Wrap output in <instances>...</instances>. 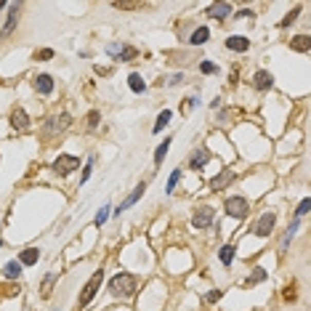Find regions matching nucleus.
<instances>
[{"label": "nucleus", "mask_w": 311, "mask_h": 311, "mask_svg": "<svg viewBox=\"0 0 311 311\" xmlns=\"http://www.w3.org/2000/svg\"><path fill=\"white\" fill-rule=\"evenodd\" d=\"M3 277H6V279H19V277H22V263H19L16 258L8 261L6 266H3Z\"/></svg>", "instance_id": "aec40b11"}, {"label": "nucleus", "mask_w": 311, "mask_h": 311, "mask_svg": "<svg viewBox=\"0 0 311 311\" xmlns=\"http://www.w3.org/2000/svg\"><path fill=\"white\" fill-rule=\"evenodd\" d=\"M35 59L48 61V59H53V51H51V48H43V51H38V53H35Z\"/></svg>", "instance_id": "c9c22d12"}, {"label": "nucleus", "mask_w": 311, "mask_h": 311, "mask_svg": "<svg viewBox=\"0 0 311 311\" xmlns=\"http://www.w3.org/2000/svg\"><path fill=\"white\" fill-rule=\"evenodd\" d=\"M274 226H277V215L274 213H263L261 218L255 221V226H253V234L255 237H271Z\"/></svg>", "instance_id": "39448f33"}, {"label": "nucleus", "mask_w": 311, "mask_h": 311, "mask_svg": "<svg viewBox=\"0 0 311 311\" xmlns=\"http://www.w3.org/2000/svg\"><path fill=\"white\" fill-rule=\"evenodd\" d=\"M35 90L38 93H43V96H48V93H53V77L51 75H38L35 77Z\"/></svg>", "instance_id": "dca6fc26"}, {"label": "nucleus", "mask_w": 311, "mask_h": 311, "mask_svg": "<svg viewBox=\"0 0 311 311\" xmlns=\"http://www.w3.org/2000/svg\"><path fill=\"white\" fill-rule=\"evenodd\" d=\"M221 295H224L221 290H210V292L205 295V301H208V303H218V301H221Z\"/></svg>", "instance_id": "72a5a7b5"}, {"label": "nucleus", "mask_w": 311, "mask_h": 311, "mask_svg": "<svg viewBox=\"0 0 311 311\" xmlns=\"http://www.w3.org/2000/svg\"><path fill=\"white\" fill-rule=\"evenodd\" d=\"M229 13H231V6H229V3H213V6L208 8V19L224 22V19H229Z\"/></svg>", "instance_id": "4468645a"}, {"label": "nucleus", "mask_w": 311, "mask_h": 311, "mask_svg": "<svg viewBox=\"0 0 311 311\" xmlns=\"http://www.w3.org/2000/svg\"><path fill=\"white\" fill-rule=\"evenodd\" d=\"M69 122H72V117H69V115H61V117H56V120H51V122H48V125H53V131H64V128L69 125Z\"/></svg>", "instance_id": "bb28decb"}, {"label": "nucleus", "mask_w": 311, "mask_h": 311, "mask_svg": "<svg viewBox=\"0 0 311 311\" xmlns=\"http://www.w3.org/2000/svg\"><path fill=\"white\" fill-rule=\"evenodd\" d=\"M75 168H80V160L72 157V154H59L53 160V173H59V176H69Z\"/></svg>", "instance_id": "7ed1b4c3"}, {"label": "nucleus", "mask_w": 311, "mask_h": 311, "mask_svg": "<svg viewBox=\"0 0 311 311\" xmlns=\"http://www.w3.org/2000/svg\"><path fill=\"white\" fill-rule=\"evenodd\" d=\"M197 106H199V99L192 96L189 101H184V112H192V109H197Z\"/></svg>", "instance_id": "f704fd0d"}, {"label": "nucleus", "mask_w": 311, "mask_h": 311, "mask_svg": "<svg viewBox=\"0 0 311 311\" xmlns=\"http://www.w3.org/2000/svg\"><path fill=\"white\" fill-rule=\"evenodd\" d=\"M266 269H261V266H255L253 269V277H247L245 279V287H253V285H258V282H266Z\"/></svg>", "instance_id": "4be33fe9"}, {"label": "nucleus", "mask_w": 311, "mask_h": 311, "mask_svg": "<svg viewBox=\"0 0 311 311\" xmlns=\"http://www.w3.org/2000/svg\"><path fill=\"white\" fill-rule=\"evenodd\" d=\"M224 208H226V213L231 215V218H245L247 210H250V205H247L245 197H226Z\"/></svg>", "instance_id": "f03ea898"}, {"label": "nucleus", "mask_w": 311, "mask_h": 311, "mask_svg": "<svg viewBox=\"0 0 311 311\" xmlns=\"http://www.w3.org/2000/svg\"><path fill=\"white\" fill-rule=\"evenodd\" d=\"M306 213H308V199H303V202H301V205H298V210H295V215L301 218V215H306Z\"/></svg>", "instance_id": "e433bc0d"}, {"label": "nucleus", "mask_w": 311, "mask_h": 311, "mask_svg": "<svg viewBox=\"0 0 311 311\" xmlns=\"http://www.w3.org/2000/svg\"><path fill=\"white\" fill-rule=\"evenodd\" d=\"M181 77H184V75H173V77H170V83H168V85H178V83H181Z\"/></svg>", "instance_id": "58836bf2"}, {"label": "nucleus", "mask_w": 311, "mask_h": 311, "mask_svg": "<svg viewBox=\"0 0 311 311\" xmlns=\"http://www.w3.org/2000/svg\"><path fill=\"white\" fill-rule=\"evenodd\" d=\"M298 13H301V8H292V11L287 13V16H285L282 22H279V27H282V29H287V27H290V24H292L295 19H298Z\"/></svg>", "instance_id": "c85d7f7f"}, {"label": "nucleus", "mask_w": 311, "mask_h": 311, "mask_svg": "<svg viewBox=\"0 0 311 311\" xmlns=\"http://www.w3.org/2000/svg\"><path fill=\"white\" fill-rule=\"evenodd\" d=\"M213 218H215V210L210 205H202L192 215V226L194 229H208V226H213Z\"/></svg>", "instance_id": "20e7f679"}, {"label": "nucleus", "mask_w": 311, "mask_h": 311, "mask_svg": "<svg viewBox=\"0 0 311 311\" xmlns=\"http://www.w3.org/2000/svg\"><path fill=\"white\" fill-rule=\"evenodd\" d=\"M128 85H131V90H133V93H144V90H147L144 77H141V75H136V72L128 77Z\"/></svg>", "instance_id": "b1692460"}, {"label": "nucleus", "mask_w": 311, "mask_h": 311, "mask_svg": "<svg viewBox=\"0 0 311 311\" xmlns=\"http://www.w3.org/2000/svg\"><path fill=\"white\" fill-rule=\"evenodd\" d=\"M133 292H136V277L133 274L120 271L109 279V295H115V298H131Z\"/></svg>", "instance_id": "f257e3e1"}, {"label": "nucleus", "mask_w": 311, "mask_h": 311, "mask_svg": "<svg viewBox=\"0 0 311 311\" xmlns=\"http://www.w3.org/2000/svg\"><path fill=\"white\" fill-rule=\"evenodd\" d=\"M208 162H210V152H208L205 147H199V149L192 152V157H189V168H192V170H202Z\"/></svg>", "instance_id": "1a4fd4ad"}, {"label": "nucleus", "mask_w": 311, "mask_h": 311, "mask_svg": "<svg viewBox=\"0 0 311 311\" xmlns=\"http://www.w3.org/2000/svg\"><path fill=\"white\" fill-rule=\"evenodd\" d=\"M11 125H13V131H27L29 128V117L22 106H16V109L11 112Z\"/></svg>", "instance_id": "ddd939ff"}, {"label": "nucleus", "mask_w": 311, "mask_h": 311, "mask_svg": "<svg viewBox=\"0 0 311 311\" xmlns=\"http://www.w3.org/2000/svg\"><path fill=\"white\" fill-rule=\"evenodd\" d=\"M144 192H147V184L141 181V184H138V186H136V189H133V192H131V194L125 197V199H122V202H120V208L115 210V215H120L122 210H128L131 205H136V202H138V199H141V194H144Z\"/></svg>", "instance_id": "6e6552de"}, {"label": "nucleus", "mask_w": 311, "mask_h": 311, "mask_svg": "<svg viewBox=\"0 0 311 311\" xmlns=\"http://www.w3.org/2000/svg\"><path fill=\"white\" fill-rule=\"evenodd\" d=\"M295 231H298V221H292V224L287 226V234H285V240H282V247H287V245H290V240H292Z\"/></svg>", "instance_id": "7c9ffc66"}, {"label": "nucleus", "mask_w": 311, "mask_h": 311, "mask_svg": "<svg viewBox=\"0 0 311 311\" xmlns=\"http://www.w3.org/2000/svg\"><path fill=\"white\" fill-rule=\"evenodd\" d=\"M93 162H96V157H88V162H85V168H83V176H80V184H85V181L90 178V170H93Z\"/></svg>", "instance_id": "c756f323"}, {"label": "nucleus", "mask_w": 311, "mask_h": 311, "mask_svg": "<svg viewBox=\"0 0 311 311\" xmlns=\"http://www.w3.org/2000/svg\"><path fill=\"white\" fill-rule=\"evenodd\" d=\"M56 277H59V274H48V277L43 279V285H40L43 298H48V292H51V287H53V282H56Z\"/></svg>", "instance_id": "a878e982"}, {"label": "nucleus", "mask_w": 311, "mask_h": 311, "mask_svg": "<svg viewBox=\"0 0 311 311\" xmlns=\"http://www.w3.org/2000/svg\"><path fill=\"white\" fill-rule=\"evenodd\" d=\"M178 181H181V170H173V173H170V178H168V186H165V194H170V192H173Z\"/></svg>", "instance_id": "cd10ccee"}, {"label": "nucleus", "mask_w": 311, "mask_h": 311, "mask_svg": "<svg viewBox=\"0 0 311 311\" xmlns=\"http://www.w3.org/2000/svg\"><path fill=\"white\" fill-rule=\"evenodd\" d=\"M99 125V112H90L88 115V128H96Z\"/></svg>", "instance_id": "4c0bfd02"}, {"label": "nucleus", "mask_w": 311, "mask_h": 311, "mask_svg": "<svg viewBox=\"0 0 311 311\" xmlns=\"http://www.w3.org/2000/svg\"><path fill=\"white\" fill-rule=\"evenodd\" d=\"M106 51H109L112 56H117V61H128V59H136V56H138L136 48H131V45H122V43L106 45Z\"/></svg>", "instance_id": "0eeeda50"}, {"label": "nucleus", "mask_w": 311, "mask_h": 311, "mask_svg": "<svg viewBox=\"0 0 311 311\" xmlns=\"http://www.w3.org/2000/svg\"><path fill=\"white\" fill-rule=\"evenodd\" d=\"M253 83H255V90H271L274 77H271V72H266V69H258V72L253 75Z\"/></svg>", "instance_id": "f8f14e48"}, {"label": "nucleus", "mask_w": 311, "mask_h": 311, "mask_svg": "<svg viewBox=\"0 0 311 311\" xmlns=\"http://www.w3.org/2000/svg\"><path fill=\"white\" fill-rule=\"evenodd\" d=\"M38 258H40V250H38V247H27V250L19 253V263H22V266H35Z\"/></svg>", "instance_id": "a211bd4d"}, {"label": "nucleus", "mask_w": 311, "mask_h": 311, "mask_svg": "<svg viewBox=\"0 0 311 311\" xmlns=\"http://www.w3.org/2000/svg\"><path fill=\"white\" fill-rule=\"evenodd\" d=\"M170 141H173V138H170V136H165V141H162L157 149H154V165H162V160H165V154H168Z\"/></svg>", "instance_id": "5701e85b"}, {"label": "nucleus", "mask_w": 311, "mask_h": 311, "mask_svg": "<svg viewBox=\"0 0 311 311\" xmlns=\"http://www.w3.org/2000/svg\"><path fill=\"white\" fill-rule=\"evenodd\" d=\"M226 48L237 51V53H245L247 48H250V40L242 38V35H231V38H226Z\"/></svg>", "instance_id": "2eb2a0df"}, {"label": "nucleus", "mask_w": 311, "mask_h": 311, "mask_svg": "<svg viewBox=\"0 0 311 311\" xmlns=\"http://www.w3.org/2000/svg\"><path fill=\"white\" fill-rule=\"evenodd\" d=\"M19 11H22L19 3L8 6V19H6V24H3V32H0V38H8V35L13 32V27H16V22H19Z\"/></svg>", "instance_id": "9d476101"}, {"label": "nucleus", "mask_w": 311, "mask_h": 311, "mask_svg": "<svg viewBox=\"0 0 311 311\" xmlns=\"http://www.w3.org/2000/svg\"><path fill=\"white\" fill-rule=\"evenodd\" d=\"M101 279H104V271H96L90 279H88V285L83 287V292H80V306H88L90 301H93V295H96V290L101 287Z\"/></svg>", "instance_id": "423d86ee"}, {"label": "nucleus", "mask_w": 311, "mask_h": 311, "mask_svg": "<svg viewBox=\"0 0 311 311\" xmlns=\"http://www.w3.org/2000/svg\"><path fill=\"white\" fill-rule=\"evenodd\" d=\"M199 72H205V75H215V72H218V67H215L213 61H202V64H199Z\"/></svg>", "instance_id": "2f4dec72"}, {"label": "nucleus", "mask_w": 311, "mask_h": 311, "mask_svg": "<svg viewBox=\"0 0 311 311\" xmlns=\"http://www.w3.org/2000/svg\"><path fill=\"white\" fill-rule=\"evenodd\" d=\"M0 247H3V240H0Z\"/></svg>", "instance_id": "ea45409f"}, {"label": "nucleus", "mask_w": 311, "mask_h": 311, "mask_svg": "<svg viewBox=\"0 0 311 311\" xmlns=\"http://www.w3.org/2000/svg\"><path fill=\"white\" fill-rule=\"evenodd\" d=\"M208 40H210V29L208 27H197L192 32V38H189V45H205Z\"/></svg>", "instance_id": "6ab92c4d"}, {"label": "nucleus", "mask_w": 311, "mask_h": 311, "mask_svg": "<svg viewBox=\"0 0 311 311\" xmlns=\"http://www.w3.org/2000/svg\"><path fill=\"white\" fill-rule=\"evenodd\" d=\"M290 48L298 51V53H308V51H311V38H308V35H295V38L290 40Z\"/></svg>", "instance_id": "f3484780"}, {"label": "nucleus", "mask_w": 311, "mask_h": 311, "mask_svg": "<svg viewBox=\"0 0 311 311\" xmlns=\"http://www.w3.org/2000/svg\"><path fill=\"white\" fill-rule=\"evenodd\" d=\"M106 218H109V208H101V210H99V215H96V226H104V224H106Z\"/></svg>", "instance_id": "473e14b6"}, {"label": "nucleus", "mask_w": 311, "mask_h": 311, "mask_svg": "<svg viewBox=\"0 0 311 311\" xmlns=\"http://www.w3.org/2000/svg\"><path fill=\"white\" fill-rule=\"evenodd\" d=\"M170 117H173V112H170V109H162V112L157 115V122H154V128H152V131H154V133H160V131L168 125V122H170Z\"/></svg>", "instance_id": "393cba45"}, {"label": "nucleus", "mask_w": 311, "mask_h": 311, "mask_svg": "<svg viewBox=\"0 0 311 311\" xmlns=\"http://www.w3.org/2000/svg\"><path fill=\"white\" fill-rule=\"evenodd\" d=\"M231 181H234V173H231V170L226 168V170H221V173L215 176V178H210V189H213V192H221V189H226Z\"/></svg>", "instance_id": "9b49d317"}, {"label": "nucleus", "mask_w": 311, "mask_h": 311, "mask_svg": "<svg viewBox=\"0 0 311 311\" xmlns=\"http://www.w3.org/2000/svg\"><path fill=\"white\" fill-rule=\"evenodd\" d=\"M234 253H237L234 245H224L221 250H218V258H221L224 266H231V263H234Z\"/></svg>", "instance_id": "412c9836"}]
</instances>
